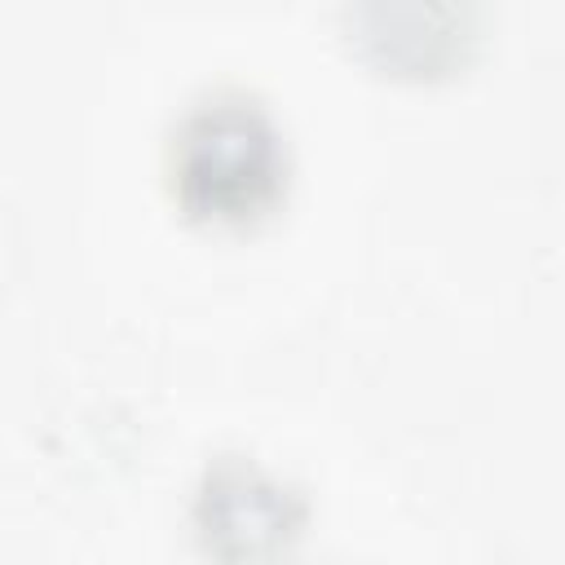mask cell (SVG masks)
<instances>
[{"label":"cell","instance_id":"obj_2","mask_svg":"<svg viewBox=\"0 0 565 565\" xmlns=\"http://www.w3.org/2000/svg\"><path fill=\"white\" fill-rule=\"evenodd\" d=\"M340 35L375 75L437 84L481 49V0H340Z\"/></svg>","mask_w":565,"mask_h":565},{"label":"cell","instance_id":"obj_1","mask_svg":"<svg viewBox=\"0 0 565 565\" xmlns=\"http://www.w3.org/2000/svg\"><path fill=\"white\" fill-rule=\"evenodd\" d=\"M168 194L194 225L247 230L287 199L291 150L269 102L247 88L199 93L168 128Z\"/></svg>","mask_w":565,"mask_h":565},{"label":"cell","instance_id":"obj_3","mask_svg":"<svg viewBox=\"0 0 565 565\" xmlns=\"http://www.w3.org/2000/svg\"><path fill=\"white\" fill-rule=\"evenodd\" d=\"M309 521L296 486L265 472L252 455H216L194 494V530L203 552L221 561L282 556Z\"/></svg>","mask_w":565,"mask_h":565}]
</instances>
